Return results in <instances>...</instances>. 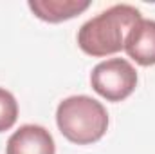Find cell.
I'll use <instances>...</instances> for the list:
<instances>
[{
  "mask_svg": "<svg viewBox=\"0 0 155 154\" xmlns=\"http://www.w3.org/2000/svg\"><path fill=\"white\" fill-rule=\"evenodd\" d=\"M141 18V11L135 5L116 4L79 27L78 45L85 54L96 58L116 54L124 49L128 33Z\"/></svg>",
  "mask_w": 155,
  "mask_h": 154,
  "instance_id": "1",
  "label": "cell"
},
{
  "mask_svg": "<svg viewBox=\"0 0 155 154\" xmlns=\"http://www.w3.org/2000/svg\"><path fill=\"white\" fill-rule=\"evenodd\" d=\"M60 132L76 145L99 142L108 129V113L101 102L87 94H74L60 102L56 109Z\"/></svg>",
  "mask_w": 155,
  "mask_h": 154,
  "instance_id": "2",
  "label": "cell"
},
{
  "mask_svg": "<svg viewBox=\"0 0 155 154\" xmlns=\"http://www.w3.org/2000/svg\"><path fill=\"white\" fill-rule=\"evenodd\" d=\"M90 85L107 102H123L137 87V71L124 58H110L92 69Z\"/></svg>",
  "mask_w": 155,
  "mask_h": 154,
  "instance_id": "3",
  "label": "cell"
},
{
  "mask_svg": "<svg viewBox=\"0 0 155 154\" xmlns=\"http://www.w3.org/2000/svg\"><path fill=\"white\" fill-rule=\"evenodd\" d=\"M5 154H56V143L45 127L27 123L9 136Z\"/></svg>",
  "mask_w": 155,
  "mask_h": 154,
  "instance_id": "4",
  "label": "cell"
},
{
  "mask_svg": "<svg viewBox=\"0 0 155 154\" xmlns=\"http://www.w3.org/2000/svg\"><path fill=\"white\" fill-rule=\"evenodd\" d=\"M126 54L139 65H155V20L141 18L124 42Z\"/></svg>",
  "mask_w": 155,
  "mask_h": 154,
  "instance_id": "5",
  "label": "cell"
},
{
  "mask_svg": "<svg viewBox=\"0 0 155 154\" xmlns=\"http://www.w3.org/2000/svg\"><path fill=\"white\" fill-rule=\"evenodd\" d=\"M27 5L40 20L58 24L87 11L90 7V0H29Z\"/></svg>",
  "mask_w": 155,
  "mask_h": 154,
  "instance_id": "6",
  "label": "cell"
},
{
  "mask_svg": "<svg viewBox=\"0 0 155 154\" xmlns=\"http://www.w3.org/2000/svg\"><path fill=\"white\" fill-rule=\"evenodd\" d=\"M16 118H18L16 98L4 87H0V132L9 131L16 123Z\"/></svg>",
  "mask_w": 155,
  "mask_h": 154,
  "instance_id": "7",
  "label": "cell"
}]
</instances>
